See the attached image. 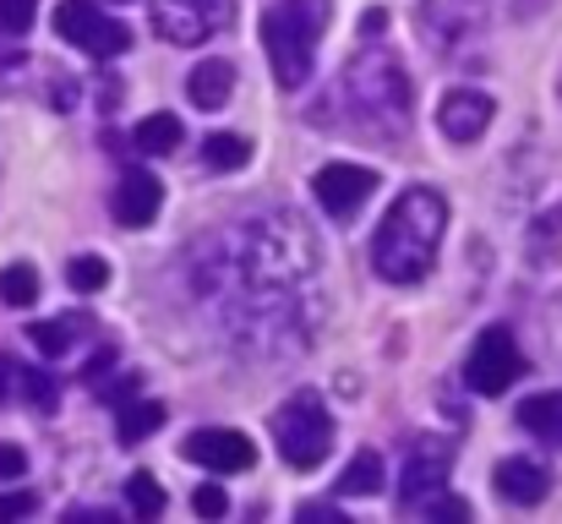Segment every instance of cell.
I'll use <instances>...</instances> for the list:
<instances>
[{"label": "cell", "instance_id": "cell-1", "mask_svg": "<svg viewBox=\"0 0 562 524\" xmlns=\"http://www.w3.org/2000/svg\"><path fill=\"white\" fill-rule=\"evenodd\" d=\"M191 290L213 301L240 355H301L323 334L317 241L295 213H257L191 252Z\"/></svg>", "mask_w": 562, "mask_h": 524}, {"label": "cell", "instance_id": "cell-2", "mask_svg": "<svg viewBox=\"0 0 562 524\" xmlns=\"http://www.w3.org/2000/svg\"><path fill=\"white\" fill-rule=\"evenodd\" d=\"M442 230H448L442 191H431V186L398 191V202L382 213V224H376V235H372L376 279H387V285H420L431 274V263H437Z\"/></svg>", "mask_w": 562, "mask_h": 524}, {"label": "cell", "instance_id": "cell-3", "mask_svg": "<svg viewBox=\"0 0 562 524\" xmlns=\"http://www.w3.org/2000/svg\"><path fill=\"white\" fill-rule=\"evenodd\" d=\"M339 104L350 115V126L372 143H398L415 121V88H409V71L398 66L393 49L367 44L345 77H339Z\"/></svg>", "mask_w": 562, "mask_h": 524}, {"label": "cell", "instance_id": "cell-4", "mask_svg": "<svg viewBox=\"0 0 562 524\" xmlns=\"http://www.w3.org/2000/svg\"><path fill=\"white\" fill-rule=\"evenodd\" d=\"M328 22H334V0H279L262 11V49L273 60L279 88H306Z\"/></svg>", "mask_w": 562, "mask_h": 524}, {"label": "cell", "instance_id": "cell-5", "mask_svg": "<svg viewBox=\"0 0 562 524\" xmlns=\"http://www.w3.org/2000/svg\"><path fill=\"white\" fill-rule=\"evenodd\" d=\"M273 437H279V459L290 470H317L328 459V448H334V421H328L323 393H312V388L290 393L273 410Z\"/></svg>", "mask_w": 562, "mask_h": 524}, {"label": "cell", "instance_id": "cell-6", "mask_svg": "<svg viewBox=\"0 0 562 524\" xmlns=\"http://www.w3.org/2000/svg\"><path fill=\"white\" fill-rule=\"evenodd\" d=\"M492 0H420L415 5V27L431 44V55H453L464 44H475L486 33Z\"/></svg>", "mask_w": 562, "mask_h": 524}, {"label": "cell", "instance_id": "cell-7", "mask_svg": "<svg viewBox=\"0 0 562 524\" xmlns=\"http://www.w3.org/2000/svg\"><path fill=\"white\" fill-rule=\"evenodd\" d=\"M55 33L66 44H77L82 55H93V60H110V55L132 49V27L115 22L110 11H99L93 0H60L55 5Z\"/></svg>", "mask_w": 562, "mask_h": 524}, {"label": "cell", "instance_id": "cell-8", "mask_svg": "<svg viewBox=\"0 0 562 524\" xmlns=\"http://www.w3.org/2000/svg\"><path fill=\"white\" fill-rule=\"evenodd\" d=\"M235 22V0H154V33L165 44H207Z\"/></svg>", "mask_w": 562, "mask_h": 524}, {"label": "cell", "instance_id": "cell-9", "mask_svg": "<svg viewBox=\"0 0 562 524\" xmlns=\"http://www.w3.org/2000/svg\"><path fill=\"white\" fill-rule=\"evenodd\" d=\"M525 377V349L519 339L497 323V328H486L475 349H470V360H464V382L475 388V393H486V399H497V393H508L514 382Z\"/></svg>", "mask_w": 562, "mask_h": 524}, {"label": "cell", "instance_id": "cell-10", "mask_svg": "<svg viewBox=\"0 0 562 524\" xmlns=\"http://www.w3.org/2000/svg\"><path fill=\"white\" fill-rule=\"evenodd\" d=\"M181 454H187L191 465H202V470H218V476H240V470L257 465L251 437L235 432V426H196L187 443H181Z\"/></svg>", "mask_w": 562, "mask_h": 524}, {"label": "cell", "instance_id": "cell-11", "mask_svg": "<svg viewBox=\"0 0 562 524\" xmlns=\"http://www.w3.org/2000/svg\"><path fill=\"white\" fill-rule=\"evenodd\" d=\"M376 191V175L367 165H323V170L312 175V197H317V208L323 213H334V219H350V213H361V202Z\"/></svg>", "mask_w": 562, "mask_h": 524}, {"label": "cell", "instance_id": "cell-12", "mask_svg": "<svg viewBox=\"0 0 562 524\" xmlns=\"http://www.w3.org/2000/svg\"><path fill=\"white\" fill-rule=\"evenodd\" d=\"M448 465H453V443L420 437V448H409V459H404V476H398V503H404V509L426 503V498L448 481Z\"/></svg>", "mask_w": 562, "mask_h": 524}, {"label": "cell", "instance_id": "cell-13", "mask_svg": "<svg viewBox=\"0 0 562 524\" xmlns=\"http://www.w3.org/2000/svg\"><path fill=\"white\" fill-rule=\"evenodd\" d=\"M492 115H497L492 93H481V88H453V93L437 104V132H442L448 143H475V137L492 126Z\"/></svg>", "mask_w": 562, "mask_h": 524}, {"label": "cell", "instance_id": "cell-14", "mask_svg": "<svg viewBox=\"0 0 562 524\" xmlns=\"http://www.w3.org/2000/svg\"><path fill=\"white\" fill-rule=\"evenodd\" d=\"M159 202H165V186H159V175L126 170L121 180H115V219H121L126 230H143L148 219H159Z\"/></svg>", "mask_w": 562, "mask_h": 524}, {"label": "cell", "instance_id": "cell-15", "mask_svg": "<svg viewBox=\"0 0 562 524\" xmlns=\"http://www.w3.org/2000/svg\"><path fill=\"white\" fill-rule=\"evenodd\" d=\"M492 481H497V498L503 503H519V509H536L552 492V470L536 465V459H503L492 470Z\"/></svg>", "mask_w": 562, "mask_h": 524}, {"label": "cell", "instance_id": "cell-16", "mask_svg": "<svg viewBox=\"0 0 562 524\" xmlns=\"http://www.w3.org/2000/svg\"><path fill=\"white\" fill-rule=\"evenodd\" d=\"M187 99L196 110H224L235 99V66L229 60H202L187 77Z\"/></svg>", "mask_w": 562, "mask_h": 524}, {"label": "cell", "instance_id": "cell-17", "mask_svg": "<svg viewBox=\"0 0 562 524\" xmlns=\"http://www.w3.org/2000/svg\"><path fill=\"white\" fill-rule=\"evenodd\" d=\"M82 334H93V317H82V312H77V317H55V323H33V328H27L33 349H38V355H49V360L71 355Z\"/></svg>", "mask_w": 562, "mask_h": 524}, {"label": "cell", "instance_id": "cell-18", "mask_svg": "<svg viewBox=\"0 0 562 524\" xmlns=\"http://www.w3.org/2000/svg\"><path fill=\"white\" fill-rule=\"evenodd\" d=\"M519 426H525L530 437L562 448V393H530V399L519 404Z\"/></svg>", "mask_w": 562, "mask_h": 524}, {"label": "cell", "instance_id": "cell-19", "mask_svg": "<svg viewBox=\"0 0 562 524\" xmlns=\"http://www.w3.org/2000/svg\"><path fill=\"white\" fill-rule=\"evenodd\" d=\"M132 143H137V154H176L181 148V115H143L137 121V132H132Z\"/></svg>", "mask_w": 562, "mask_h": 524}, {"label": "cell", "instance_id": "cell-20", "mask_svg": "<svg viewBox=\"0 0 562 524\" xmlns=\"http://www.w3.org/2000/svg\"><path fill=\"white\" fill-rule=\"evenodd\" d=\"M165 426V404L159 399H126L121 404V443H143Z\"/></svg>", "mask_w": 562, "mask_h": 524}, {"label": "cell", "instance_id": "cell-21", "mask_svg": "<svg viewBox=\"0 0 562 524\" xmlns=\"http://www.w3.org/2000/svg\"><path fill=\"white\" fill-rule=\"evenodd\" d=\"M376 487H382V454H376V448H367V454H356V459L345 465L339 492H345V498H372Z\"/></svg>", "mask_w": 562, "mask_h": 524}, {"label": "cell", "instance_id": "cell-22", "mask_svg": "<svg viewBox=\"0 0 562 524\" xmlns=\"http://www.w3.org/2000/svg\"><path fill=\"white\" fill-rule=\"evenodd\" d=\"M246 159H251V143L240 132H213L202 143V165H213V170H240Z\"/></svg>", "mask_w": 562, "mask_h": 524}, {"label": "cell", "instance_id": "cell-23", "mask_svg": "<svg viewBox=\"0 0 562 524\" xmlns=\"http://www.w3.org/2000/svg\"><path fill=\"white\" fill-rule=\"evenodd\" d=\"M66 285H71V290H82V296H99V290L110 285V263H104V257H93V252H82V257H71V263H66Z\"/></svg>", "mask_w": 562, "mask_h": 524}, {"label": "cell", "instance_id": "cell-24", "mask_svg": "<svg viewBox=\"0 0 562 524\" xmlns=\"http://www.w3.org/2000/svg\"><path fill=\"white\" fill-rule=\"evenodd\" d=\"M126 503H132L137 520H159V514H165V487H159L148 470H137V476L126 481Z\"/></svg>", "mask_w": 562, "mask_h": 524}, {"label": "cell", "instance_id": "cell-25", "mask_svg": "<svg viewBox=\"0 0 562 524\" xmlns=\"http://www.w3.org/2000/svg\"><path fill=\"white\" fill-rule=\"evenodd\" d=\"M0 301H5V306H33V301H38V274H33L27 263L0 268Z\"/></svg>", "mask_w": 562, "mask_h": 524}, {"label": "cell", "instance_id": "cell-26", "mask_svg": "<svg viewBox=\"0 0 562 524\" xmlns=\"http://www.w3.org/2000/svg\"><path fill=\"white\" fill-rule=\"evenodd\" d=\"M16 388H22V399H27L33 410H44V415L60 404V388H55V377H44V371H22Z\"/></svg>", "mask_w": 562, "mask_h": 524}, {"label": "cell", "instance_id": "cell-27", "mask_svg": "<svg viewBox=\"0 0 562 524\" xmlns=\"http://www.w3.org/2000/svg\"><path fill=\"white\" fill-rule=\"evenodd\" d=\"M33 16H38V0H0V33H27L33 27Z\"/></svg>", "mask_w": 562, "mask_h": 524}, {"label": "cell", "instance_id": "cell-28", "mask_svg": "<svg viewBox=\"0 0 562 524\" xmlns=\"http://www.w3.org/2000/svg\"><path fill=\"white\" fill-rule=\"evenodd\" d=\"M27 514H38V498H33V492H0V524L27 520Z\"/></svg>", "mask_w": 562, "mask_h": 524}, {"label": "cell", "instance_id": "cell-29", "mask_svg": "<svg viewBox=\"0 0 562 524\" xmlns=\"http://www.w3.org/2000/svg\"><path fill=\"white\" fill-rule=\"evenodd\" d=\"M191 509H196L202 520H218V514L229 509V498H224L218 487H196V492H191Z\"/></svg>", "mask_w": 562, "mask_h": 524}, {"label": "cell", "instance_id": "cell-30", "mask_svg": "<svg viewBox=\"0 0 562 524\" xmlns=\"http://www.w3.org/2000/svg\"><path fill=\"white\" fill-rule=\"evenodd\" d=\"M22 470H27V454L11 448V443H0V481H16Z\"/></svg>", "mask_w": 562, "mask_h": 524}, {"label": "cell", "instance_id": "cell-31", "mask_svg": "<svg viewBox=\"0 0 562 524\" xmlns=\"http://www.w3.org/2000/svg\"><path fill=\"white\" fill-rule=\"evenodd\" d=\"M110 366H115V345H99V355H93V360L82 366V382H99V377H104Z\"/></svg>", "mask_w": 562, "mask_h": 524}, {"label": "cell", "instance_id": "cell-32", "mask_svg": "<svg viewBox=\"0 0 562 524\" xmlns=\"http://www.w3.org/2000/svg\"><path fill=\"white\" fill-rule=\"evenodd\" d=\"M431 520H470V503L464 498H437L431 503Z\"/></svg>", "mask_w": 562, "mask_h": 524}, {"label": "cell", "instance_id": "cell-33", "mask_svg": "<svg viewBox=\"0 0 562 524\" xmlns=\"http://www.w3.org/2000/svg\"><path fill=\"white\" fill-rule=\"evenodd\" d=\"M382 27H387V11H367V16H361V33H367V38L382 33Z\"/></svg>", "mask_w": 562, "mask_h": 524}, {"label": "cell", "instance_id": "cell-34", "mask_svg": "<svg viewBox=\"0 0 562 524\" xmlns=\"http://www.w3.org/2000/svg\"><path fill=\"white\" fill-rule=\"evenodd\" d=\"M541 235H552V241L562 235V202L552 208V213H547V219H541Z\"/></svg>", "mask_w": 562, "mask_h": 524}, {"label": "cell", "instance_id": "cell-35", "mask_svg": "<svg viewBox=\"0 0 562 524\" xmlns=\"http://www.w3.org/2000/svg\"><path fill=\"white\" fill-rule=\"evenodd\" d=\"M5 388H11V360L0 355V404H5Z\"/></svg>", "mask_w": 562, "mask_h": 524}, {"label": "cell", "instance_id": "cell-36", "mask_svg": "<svg viewBox=\"0 0 562 524\" xmlns=\"http://www.w3.org/2000/svg\"><path fill=\"white\" fill-rule=\"evenodd\" d=\"M558 99H562V77H558Z\"/></svg>", "mask_w": 562, "mask_h": 524}]
</instances>
